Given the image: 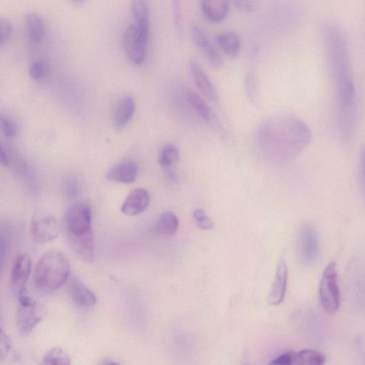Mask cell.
Wrapping results in <instances>:
<instances>
[{
    "label": "cell",
    "mask_w": 365,
    "mask_h": 365,
    "mask_svg": "<svg viewBox=\"0 0 365 365\" xmlns=\"http://www.w3.org/2000/svg\"><path fill=\"white\" fill-rule=\"evenodd\" d=\"M322 41L334 89L338 130L349 140L355 132L357 106L346 40L337 26L328 24L322 29Z\"/></svg>",
    "instance_id": "6da1fadb"
},
{
    "label": "cell",
    "mask_w": 365,
    "mask_h": 365,
    "mask_svg": "<svg viewBox=\"0 0 365 365\" xmlns=\"http://www.w3.org/2000/svg\"><path fill=\"white\" fill-rule=\"evenodd\" d=\"M256 134L261 153L267 160L277 163L297 157L312 138L309 125L293 116L270 119L259 127Z\"/></svg>",
    "instance_id": "7a4b0ae2"
},
{
    "label": "cell",
    "mask_w": 365,
    "mask_h": 365,
    "mask_svg": "<svg viewBox=\"0 0 365 365\" xmlns=\"http://www.w3.org/2000/svg\"><path fill=\"white\" fill-rule=\"evenodd\" d=\"M71 264L67 256L57 250L44 252L37 261L34 274L36 286L44 292L59 289L67 280Z\"/></svg>",
    "instance_id": "3957f363"
},
{
    "label": "cell",
    "mask_w": 365,
    "mask_h": 365,
    "mask_svg": "<svg viewBox=\"0 0 365 365\" xmlns=\"http://www.w3.org/2000/svg\"><path fill=\"white\" fill-rule=\"evenodd\" d=\"M65 225L71 247H81L95 242L92 230V212L88 205L76 202L66 212Z\"/></svg>",
    "instance_id": "277c9868"
},
{
    "label": "cell",
    "mask_w": 365,
    "mask_h": 365,
    "mask_svg": "<svg viewBox=\"0 0 365 365\" xmlns=\"http://www.w3.org/2000/svg\"><path fill=\"white\" fill-rule=\"evenodd\" d=\"M150 35L149 23L130 24L125 31L123 43L129 60L141 65L145 60Z\"/></svg>",
    "instance_id": "5b68a950"
},
{
    "label": "cell",
    "mask_w": 365,
    "mask_h": 365,
    "mask_svg": "<svg viewBox=\"0 0 365 365\" xmlns=\"http://www.w3.org/2000/svg\"><path fill=\"white\" fill-rule=\"evenodd\" d=\"M319 297L324 310L334 314L340 307L341 295L337 272L334 262H330L324 269L319 282Z\"/></svg>",
    "instance_id": "8992f818"
},
{
    "label": "cell",
    "mask_w": 365,
    "mask_h": 365,
    "mask_svg": "<svg viewBox=\"0 0 365 365\" xmlns=\"http://www.w3.org/2000/svg\"><path fill=\"white\" fill-rule=\"evenodd\" d=\"M19 304L16 312V324L24 334L31 332L44 314L41 304L30 297L26 289L17 293Z\"/></svg>",
    "instance_id": "52a82bcc"
},
{
    "label": "cell",
    "mask_w": 365,
    "mask_h": 365,
    "mask_svg": "<svg viewBox=\"0 0 365 365\" xmlns=\"http://www.w3.org/2000/svg\"><path fill=\"white\" fill-rule=\"evenodd\" d=\"M31 232L33 240L38 244H44L56 239L60 233L59 225L56 219L49 215H34Z\"/></svg>",
    "instance_id": "ba28073f"
},
{
    "label": "cell",
    "mask_w": 365,
    "mask_h": 365,
    "mask_svg": "<svg viewBox=\"0 0 365 365\" xmlns=\"http://www.w3.org/2000/svg\"><path fill=\"white\" fill-rule=\"evenodd\" d=\"M325 356L319 351L306 349L284 353L269 362L273 365H321L324 364Z\"/></svg>",
    "instance_id": "9c48e42d"
},
{
    "label": "cell",
    "mask_w": 365,
    "mask_h": 365,
    "mask_svg": "<svg viewBox=\"0 0 365 365\" xmlns=\"http://www.w3.org/2000/svg\"><path fill=\"white\" fill-rule=\"evenodd\" d=\"M319 251V237L316 230L310 225H305L299 237V253L306 264L314 262Z\"/></svg>",
    "instance_id": "30bf717a"
},
{
    "label": "cell",
    "mask_w": 365,
    "mask_h": 365,
    "mask_svg": "<svg viewBox=\"0 0 365 365\" xmlns=\"http://www.w3.org/2000/svg\"><path fill=\"white\" fill-rule=\"evenodd\" d=\"M191 36L195 46L213 68H220L223 66L222 58L201 28L193 26L191 29Z\"/></svg>",
    "instance_id": "8fae6325"
},
{
    "label": "cell",
    "mask_w": 365,
    "mask_h": 365,
    "mask_svg": "<svg viewBox=\"0 0 365 365\" xmlns=\"http://www.w3.org/2000/svg\"><path fill=\"white\" fill-rule=\"evenodd\" d=\"M287 278V264L283 259H281L277 264L274 279L267 297V302L270 305H278L282 302L286 293Z\"/></svg>",
    "instance_id": "7c38bea8"
},
{
    "label": "cell",
    "mask_w": 365,
    "mask_h": 365,
    "mask_svg": "<svg viewBox=\"0 0 365 365\" xmlns=\"http://www.w3.org/2000/svg\"><path fill=\"white\" fill-rule=\"evenodd\" d=\"M150 201V197L146 190L136 188L128 195L121 205L120 210L126 215H137L147 209Z\"/></svg>",
    "instance_id": "4fadbf2b"
},
{
    "label": "cell",
    "mask_w": 365,
    "mask_h": 365,
    "mask_svg": "<svg viewBox=\"0 0 365 365\" xmlns=\"http://www.w3.org/2000/svg\"><path fill=\"white\" fill-rule=\"evenodd\" d=\"M189 67L198 89L211 101H217L218 100L217 91L197 61L193 59L190 60Z\"/></svg>",
    "instance_id": "5bb4252c"
},
{
    "label": "cell",
    "mask_w": 365,
    "mask_h": 365,
    "mask_svg": "<svg viewBox=\"0 0 365 365\" xmlns=\"http://www.w3.org/2000/svg\"><path fill=\"white\" fill-rule=\"evenodd\" d=\"M68 291L72 300L79 307H90L96 302L95 294L77 277L70 279Z\"/></svg>",
    "instance_id": "9a60e30c"
},
{
    "label": "cell",
    "mask_w": 365,
    "mask_h": 365,
    "mask_svg": "<svg viewBox=\"0 0 365 365\" xmlns=\"http://www.w3.org/2000/svg\"><path fill=\"white\" fill-rule=\"evenodd\" d=\"M135 109V103L130 96L122 97L115 104L113 112V124L118 130L125 127L131 120Z\"/></svg>",
    "instance_id": "2e32d148"
},
{
    "label": "cell",
    "mask_w": 365,
    "mask_h": 365,
    "mask_svg": "<svg viewBox=\"0 0 365 365\" xmlns=\"http://www.w3.org/2000/svg\"><path fill=\"white\" fill-rule=\"evenodd\" d=\"M200 7L207 21L217 24L223 21L229 13V0H200Z\"/></svg>",
    "instance_id": "e0dca14e"
},
{
    "label": "cell",
    "mask_w": 365,
    "mask_h": 365,
    "mask_svg": "<svg viewBox=\"0 0 365 365\" xmlns=\"http://www.w3.org/2000/svg\"><path fill=\"white\" fill-rule=\"evenodd\" d=\"M31 259L29 255L23 254L19 255L11 271V284L17 291L26 289V284L31 270Z\"/></svg>",
    "instance_id": "ac0fdd59"
},
{
    "label": "cell",
    "mask_w": 365,
    "mask_h": 365,
    "mask_svg": "<svg viewBox=\"0 0 365 365\" xmlns=\"http://www.w3.org/2000/svg\"><path fill=\"white\" fill-rule=\"evenodd\" d=\"M138 165L131 161L115 165L106 174L108 180L128 184L135 181L138 174Z\"/></svg>",
    "instance_id": "d6986e66"
},
{
    "label": "cell",
    "mask_w": 365,
    "mask_h": 365,
    "mask_svg": "<svg viewBox=\"0 0 365 365\" xmlns=\"http://www.w3.org/2000/svg\"><path fill=\"white\" fill-rule=\"evenodd\" d=\"M216 42L221 50L230 58H236L241 51V39L231 31H222L216 36Z\"/></svg>",
    "instance_id": "ffe728a7"
},
{
    "label": "cell",
    "mask_w": 365,
    "mask_h": 365,
    "mask_svg": "<svg viewBox=\"0 0 365 365\" xmlns=\"http://www.w3.org/2000/svg\"><path fill=\"white\" fill-rule=\"evenodd\" d=\"M187 99L192 108L207 123L214 128H220V123L207 103L195 91H189Z\"/></svg>",
    "instance_id": "44dd1931"
},
{
    "label": "cell",
    "mask_w": 365,
    "mask_h": 365,
    "mask_svg": "<svg viewBox=\"0 0 365 365\" xmlns=\"http://www.w3.org/2000/svg\"><path fill=\"white\" fill-rule=\"evenodd\" d=\"M25 29L28 40L34 45L39 43L45 34L43 21L34 12H28L25 16Z\"/></svg>",
    "instance_id": "7402d4cb"
},
{
    "label": "cell",
    "mask_w": 365,
    "mask_h": 365,
    "mask_svg": "<svg viewBox=\"0 0 365 365\" xmlns=\"http://www.w3.org/2000/svg\"><path fill=\"white\" fill-rule=\"evenodd\" d=\"M179 225L178 217L172 212L167 211L163 213L155 222L153 231L163 236L173 235Z\"/></svg>",
    "instance_id": "603a6c76"
},
{
    "label": "cell",
    "mask_w": 365,
    "mask_h": 365,
    "mask_svg": "<svg viewBox=\"0 0 365 365\" xmlns=\"http://www.w3.org/2000/svg\"><path fill=\"white\" fill-rule=\"evenodd\" d=\"M180 153L178 148L173 144H167L160 150L158 163L161 168L170 169L178 163Z\"/></svg>",
    "instance_id": "cb8c5ba5"
},
{
    "label": "cell",
    "mask_w": 365,
    "mask_h": 365,
    "mask_svg": "<svg viewBox=\"0 0 365 365\" xmlns=\"http://www.w3.org/2000/svg\"><path fill=\"white\" fill-rule=\"evenodd\" d=\"M43 364L48 365H68L71 359L67 353L60 347L48 350L43 357Z\"/></svg>",
    "instance_id": "d4e9b609"
},
{
    "label": "cell",
    "mask_w": 365,
    "mask_h": 365,
    "mask_svg": "<svg viewBox=\"0 0 365 365\" xmlns=\"http://www.w3.org/2000/svg\"><path fill=\"white\" fill-rule=\"evenodd\" d=\"M130 9L135 23H149V6L147 0H131Z\"/></svg>",
    "instance_id": "484cf974"
},
{
    "label": "cell",
    "mask_w": 365,
    "mask_h": 365,
    "mask_svg": "<svg viewBox=\"0 0 365 365\" xmlns=\"http://www.w3.org/2000/svg\"><path fill=\"white\" fill-rule=\"evenodd\" d=\"M173 25L176 35L181 39L184 34V24L181 7V0H171Z\"/></svg>",
    "instance_id": "4316f807"
},
{
    "label": "cell",
    "mask_w": 365,
    "mask_h": 365,
    "mask_svg": "<svg viewBox=\"0 0 365 365\" xmlns=\"http://www.w3.org/2000/svg\"><path fill=\"white\" fill-rule=\"evenodd\" d=\"M244 83L246 93L250 101L253 102L256 101L258 96V91L256 78L253 71L250 70L247 72Z\"/></svg>",
    "instance_id": "83f0119b"
},
{
    "label": "cell",
    "mask_w": 365,
    "mask_h": 365,
    "mask_svg": "<svg viewBox=\"0 0 365 365\" xmlns=\"http://www.w3.org/2000/svg\"><path fill=\"white\" fill-rule=\"evenodd\" d=\"M48 71V67L46 62L36 61L30 66L29 73L32 79L40 81L46 76Z\"/></svg>",
    "instance_id": "f1b7e54d"
},
{
    "label": "cell",
    "mask_w": 365,
    "mask_h": 365,
    "mask_svg": "<svg viewBox=\"0 0 365 365\" xmlns=\"http://www.w3.org/2000/svg\"><path fill=\"white\" fill-rule=\"evenodd\" d=\"M195 221L199 228L204 230H211L214 227L213 221L202 209H197L193 213Z\"/></svg>",
    "instance_id": "f546056e"
},
{
    "label": "cell",
    "mask_w": 365,
    "mask_h": 365,
    "mask_svg": "<svg viewBox=\"0 0 365 365\" xmlns=\"http://www.w3.org/2000/svg\"><path fill=\"white\" fill-rule=\"evenodd\" d=\"M235 6L241 12L250 14L254 12L258 4V0H232Z\"/></svg>",
    "instance_id": "4dcf8cb0"
},
{
    "label": "cell",
    "mask_w": 365,
    "mask_h": 365,
    "mask_svg": "<svg viewBox=\"0 0 365 365\" xmlns=\"http://www.w3.org/2000/svg\"><path fill=\"white\" fill-rule=\"evenodd\" d=\"M12 24L5 18L0 19V43L1 45L5 43L11 37L12 34Z\"/></svg>",
    "instance_id": "1f68e13d"
},
{
    "label": "cell",
    "mask_w": 365,
    "mask_h": 365,
    "mask_svg": "<svg viewBox=\"0 0 365 365\" xmlns=\"http://www.w3.org/2000/svg\"><path fill=\"white\" fill-rule=\"evenodd\" d=\"M0 125L1 130L6 136L11 138L16 135V127L10 119L1 117Z\"/></svg>",
    "instance_id": "d6a6232c"
},
{
    "label": "cell",
    "mask_w": 365,
    "mask_h": 365,
    "mask_svg": "<svg viewBox=\"0 0 365 365\" xmlns=\"http://www.w3.org/2000/svg\"><path fill=\"white\" fill-rule=\"evenodd\" d=\"M0 342V359L2 360L7 355L11 346V338L4 331H1Z\"/></svg>",
    "instance_id": "836d02e7"
},
{
    "label": "cell",
    "mask_w": 365,
    "mask_h": 365,
    "mask_svg": "<svg viewBox=\"0 0 365 365\" xmlns=\"http://www.w3.org/2000/svg\"><path fill=\"white\" fill-rule=\"evenodd\" d=\"M360 174L361 180L363 188L364 195L365 197V145L363 147L360 155Z\"/></svg>",
    "instance_id": "e575fe53"
},
{
    "label": "cell",
    "mask_w": 365,
    "mask_h": 365,
    "mask_svg": "<svg viewBox=\"0 0 365 365\" xmlns=\"http://www.w3.org/2000/svg\"><path fill=\"white\" fill-rule=\"evenodd\" d=\"M0 161L1 164L4 166H7L9 165V157L3 148H1V151Z\"/></svg>",
    "instance_id": "d590c367"
},
{
    "label": "cell",
    "mask_w": 365,
    "mask_h": 365,
    "mask_svg": "<svg viewBox=\"0 0 365 365\" xmlns=\"http://www.w3.org/2000/svg\"><path fill=\"white\" fill-rule=\"evenodd\" d=\"M101 364H119L118 362L113 361V359H102Z\"/></svg>",
    "instance_id": "8d00e7d4"
},
{
    "label": "cell",
    "mask_w": 365,
    "mask_h": 365,
    "mask_svg": "<svg viewBox=\"0 0 365 365\" xmlns=\"http://www.w3.org/2000/svg\"><path fill=\"white\" fill-rule=\"evenodd\" d=\"M71 2H73L75 4H83L86 0H70Z\"/></svg>",
    "instance_id": "74e56055"
}]
</instances>
